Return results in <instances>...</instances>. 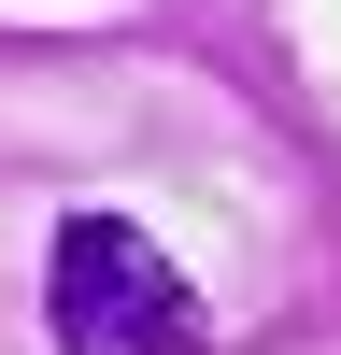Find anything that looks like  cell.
<instances>
[{"label":"cell","instance_id":"obj_1","mask_svg":"<svg viewBox=\"0 0 341 355\" xmlns=\"http://www.w3.org/2000/svg\"><path fill=\"white\" fill-rule=\"evenodd\" d=\"M43 327H57V355H199V284L128 214H57V242H43Z\"/></svg>","mask_w":341,"mask_h":355}]
</instances>
